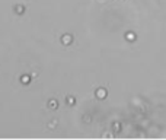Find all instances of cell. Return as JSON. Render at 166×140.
I'll return each mask as SVG.
<instances>
[{
	"label": "cell",
	"instance_id": "obj_2",
	"mask_svg": "<svg viewBox=\"0 0 166 140\" xmlns=\"http://www.w3.org/2000/svg\"><path fill=\"white\" fill-rule=\"evenodd\" d=\"M29 80H31V77L28 76V75H23V76H21V82L23 83V85H28V83H29Z\"/></svg>",
	"mask_w": 166,
	"mask_h": 140
},
{
	"label": "cell",
	"instance_id": "obj_1",
	"mask_svg": "<svg viewBox=\"0 0 166 140\" xmlns=\"http://www.w3.org/2000/svg\"><path fill=\"white\" fill-rule=\"evenodd\" d=\"M13 12L16 13V15H22V13L25 12V6H22V4H15V8H13Z\"/></svg>",
	"mask_w": 166,
	"mask_h": 140
}]
</instances>
